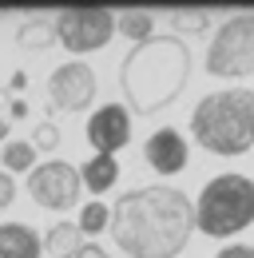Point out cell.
<instances>
[{"label":"cell","instance_id":"52a82bcc","mask_svg":"<svg viewBox=\"0 0 254 258\" xmlns=\"http://www.w3.org/2000/svg\"><path fill=\"white\" fill-rule=\"evenodd\" d=\"M80 167L64 159H48V163H36V171L28 175V195L36 207L44 211H72L80 203Z\"/></svg>","mask_w":254,"mask_h":258},{"label":"cell","instance_id":"7a4b0ae2","mask_svg":"<svg viewBox=\"0 0 254 258\" xmlns=\"http://www.w3.org/2000/svg\"><path fill=\"white\" fill-rule=\"evenodd\" d=\"M190 80V48L179 36H151L119 60V92L131 115H159L183 96Z\"/></svg>","mask_w":254,"mask_h":258},{"label":"cell","instance_id":"d6986e66","mask_svg":"<svg viewBox=\"0 0 254 258\" xmlns=\"http://www.w3.org/2000/svg\"><path fill=\"white\" fill-rule=\"evenodd\" d=\"M60 127L52 123V119H44V123H36V131H32V147H36V155L40 151H56L60 147Z\"/></svg>","mask_w":254,"mask_h":258},{"label":"cell","instance_id":"603a6c76","mask_svg":"<svg viewBox=\"0 0 254 258\" xmlns=\"http://www.w3.org/2000/svg\"><path fill=\"white\" fill-rule=\"evenodd\" d=\"M8 115H12V119H28V103H24V99H12V103H8Z\"/></svg>","mask_w":254,"mask_h":258},{"label":"cell","instance_id":"e0dca14e","mask_svg":"<svg viewBox=\"0 0 254 258\" xmlns=\"http://www.w3.org/2000/svg\"><path fill=\"white\" fill-rule=\"evenodd\" d=\"M0 163H4V171L8 175H16V171H36V147H32V139H8L4 143V151H0Z\"/></svg>","mask_w":254,"mask_h":258},{"label":"cell","instance_id":"7402d4cb","mask_svg":"<svg viewBox=\"0 0 254 258\" xmlns=\"http://www.w3.org/2000/svg\"><path fill=\"white\" fill-rule=\"evenodd\" d=\"M76 258H111V254H107V250H103L99 242H84V246L76 250Z\"/></svg>","mask_w":254,"mask_h":258},{"label":"cell","instance_id":"5b68a950","mask_svg":"<svg viewBox=\"0 0 254 258\" xmlns=\"http://www.w3.org/2000/svg\"><path fill=\"white\" fill-rule=\"evenodd\" d=\"M203 68L215 80H246V76H254V12H234V16L222 20V28L207 44Z\"/></svg>","mask_w":254,"mask_h":258},{"label":"cell","instance_id":"ac0fdd59","mask_svg":"<svg viewBox=\"0 0 254 258\" xmlns=\"http://www.w3.org/2000/svg\"><path fill=\"white\" fill-rule=\"evenodd\" d=\"M76 223H80L84 234H99V230H107V226H111V207H103L99 199H92V203L80 211V219H76Z\"/></svg>","mask_w":254,"mask_h":258},{"label":"cell","instance_id":"5bb4252c","mask_svg":"<svg viewBox=\"0 0 254 258\" xmlns=\"http://www.w3.org/2000/svg\"><path fill=\"white\" fill-rule=\"evenodd\" d=\"M80 183L92 195L111 191V187L119 183V163H115V155H92V159L80 167Z\"/></svg>","mask_w":254,"mask_h":258},{"label":"cell","instance_id":"9c48e42d","mask_svg":"<svg viewBox=\"0 0 254 258\" xmlns=\"http://www.w3.org/2000/svg\"><path fill=\"white\" fill-rule=\"evenodd\" d=\"M84 135H88L92 155H115V151H123L131 143V111H127V103H103V107H95L88 115Z\"/></svg>","mask_w":254,"mask_h":258},{"label":"cell","instance_id":"d4e9b609","mask_svg":"<svg viewBox=\"0 0 254 258\" xmlns=\"http://www.w3.org/2000/svg\"><path fill=\"white\" fill-rule=\"evenodd\" d=\"M8 139H12V123H8V119H0V143H8Z\"/></svg>","mask_w":254,"mask_h":258},{"label":"cell","instance_id":"ba28073f","mask_svg":"<svg viewBox=\"0 0 254 258\" xmlns=\"http://www.w3.org/2000/svg\"><path fill=\"white\" fill-rule=\"evenodd\" d=\"M99 92V80H95V68L84 60H68V64L52 68L48 76V103L52 111H68V115H80L95 103Z\"/></svg>","mask_w":254,"mask_h":258},{"label":"cell","instance_id":"8fae6325","mask_svg":"<svg viewBox=\"0 0 254 258\" xmlns=\"http://www.w3.org/2000/svg\"><path fill=\"white\" fill-rule=\"evenodd\" d=\"M0 258H44V238L28 223H0Z\"/></svg>","mask_w":254,"mask_h":258},{"label":"cell","instance_id":"44dd1931","mask_svg":"<svg viewBox=\"0 0 254 258\" xmlns=\"http://www.w3.org/2000/svg\"><path fill=\"white\" fill-rule=\"evenodd\" d=\"M215 258H254V246H246V242H230V246H222Z\"/></svg>","mask_w":254,"mask_h":258},{"label":"cell","instance_id":"7c38bea8","mask_svg":"<svg viewBox=\"0 0 254 258\" xmlns=\"http://www.w3.org/2000/svg\"><path fill=\"white\" fill-rule=\"evenodd\" d=\"M56 16H28L20 28H16V48L20 52H48L56 48Z\"/></svg>","mask_w":254,"mask_h":258},{"label":"cell","instance_id":"8992f818","mask_svg":"<svg viewBox=\"0 0 254 258\" xmlns=\"http://www.w3.org/2000/svg\"><path fill=\"white\" fill-rule=\"evenodd\" d=\"M56 40L76 56L107 48L115 40V12H107V8H64V12H56Z\"/></svg>","mask_w":254,"mask_h":258},{"label":"cell","instance_id":"9a60e30c","mask_svg":"<svg viewBox=\"0 0 254 258\" xmlns=\"http://www.w3.org/2000/svg\"><path fill=\"white\" fill-rule=\"evenodd\" d=\"M115 32L131 40V48L135 44H143V40H151L155 36V12H147V8H127L115 16Z\"/></svg>","mask_w":254,"mask_h":258},{"label":"cell","instance_id":"484cf974","mask_svg":"<svg viewBox=\"0 0 254 258\" xmlns=\"http://www.w3.org/2000/svg\"><path fill=\"white\" fill-rule=\"evenodd\" d=\"M8 103H12V96H8V92H4V88H0V111H4V107H8Z\"/></svg>","mask_w":254,"mask_h":258},{"label":"cell","instance_id":"4fadbf2b","mask_svg":"<svg viewBox=\"0 0 254 258\" xmlns=\"http://www.w3.org/2000/svg\"><path fill=\"white\" fill-rule=\"evenodd\" d=\"M80 246H84V230H80V223H72V219L52 223L48 234H44V254L48 258H76Z\"/></svg>","mask_w":254,"mask_h":258},{"label":"cell","instance_id":"30bf717a","mask_svg":"<svg viewBox=\"0 0 254 258\" xmlns=\"http://www.w3.org/2000/svg\"><path fill=\"white\" fill-rule=\"evenodd\" d=\"M187 155H190V147H187V135L179 127H159L143 143V163L155 175H179L187 167Z\"/></svg>","mask_w":254,"mask_h":258},{"label":"cell","instance_id":"ffe728a7","mask_svg":"<svg viewBox=\"0 0 254 258\" xmlns=\"http://www.w3.org/2000/svg\"><path fill=\"white\" fill-rule=\"evenodd\" d=\"M12 203H16V179L8 171H0V211L12 207Z\"/></svg>","mask_w":254,"mask_h":258},{"label":"cell","instance_id":"6da1fadb","mask_svg":"<svg viewBox=\"0 0 254 258\" xmlns=\"http://www.w3.org/2000/svg\"><path fill=\"white\" fill-rule=\"evenodd\" d=\"M107 230L127 258H179L195 230V203L171 183L131 187L111 203Z\"/></svg>","mask_w":254,"mask_h":258},{"label":"cell","instance_id":"cb8c5ba5","mask_svg":"<svg viewBox=\"0 0 254 258\" xmlns=\"http://www.w3.org/2000/svg\"><path fill=\"white\" fill-rule=\"evenodd\" d=\"M8 88H12V92H24V88H28V76H24V72H16V76H12V84H8Z\"/></svg>","mask_w":254,"mask_h":258},{"label":"cell","instance_id":"277c9868","mask_svg":"<svg viewBox=\"0 0 254 258\" xmlns=\"http://www.w3.org/2000/svg\"><path fill=\"white\" fill-rule=\"evenodd\" d=\"M254 223V179L238 171H222L203 183L195 199V230L207 238H234Z\"/></svg>","mask_w":254,"mask_h":258},{"label":"cell","instance_id":"2e32d148","mask_svg":"<svg viewBox=\"0 0 254 258\" xmlns=\"http://www.w3.org/2000/svg\"><path fill=\"white\" fill-rule=\"evenodd\" d=\"M211 20H215V16H211L207 8H171V12H167V24H171V32L179 36V40H183V36H190V40H195V36H207L211 32Z\"/></svg>","mask_w":254,"mask_h":258},{"label":"cell","instance_id":"4316f807","mask_svg":"<svg viewBox=\"0 0 254 258\" xmlns=\"http://www.w3.org/2000/svg\"><path fill=\"white\" fill-rule=\"evenodd\" d=\"M0 16H4V12H0Z\"/></svg>","mask_w":254,"mask_h":258},{"label":"cell","instance_id":"3957f363","mask_svg":"<svg viewBox=\"0 0 254 258\" xmlns=\"http://www.w3.org/2000/svg\"><path fill=\"white\" fill-rule=\"evenodd\" d=\"M190 139L211 155H246L254 147V88L207 92L190 111Z\"/></svg>","mask_w":254,"mask_h":258}]
</instances>
